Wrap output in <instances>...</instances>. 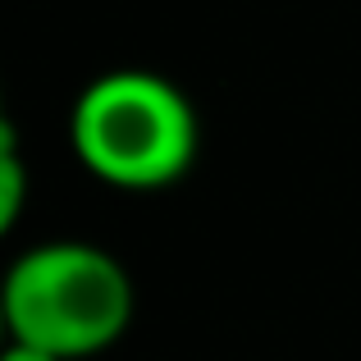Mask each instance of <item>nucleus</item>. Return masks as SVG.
<instances>
[{
    "label": "nucleus",
    "instance_id": "nucleus-3",
    "mask_svg": "<svg viewBox=\"0 0 361 361\" xmlns=\"http://www.w3.org/2000/svg\"><path fill=\"white\" fill-rule=\"evenodd\" d=\"M23 197H27V169L18 156V137L14 123H0V229H14L23 215Z\"/></svg>",
    "mask_w": 361,
    "mask_h": 361
},
{
    "label": "nucleus",
    "instance_id": "nucleus-4",
    "mask_svg": "<svg viewBox=\"0 0 361 361\" xmlns=\"http://www.w3.org/2000/svg\"><path fill=\"white\" fill-rule=\"evenodd\" d=\"M0 361H64V357L46 353V348H37V343H18V338H9L5 353H0Z\"/></svg>",
    "mask_w": 361,
    "mask_h": 361
},
{
    "label": "nucleus",
    "instance_id": "nucleus-1",
    "mask_svg": "<svg viewBox=\"0 0 361 361\" xmlns=\"http://www.w3.org/2000/svg\"><path fill=\"white\" fill-rule=\"evenodd\" d=\"M73 156L101 183L123 192H156L192 169V101L151 69H110L78 92L69 110Z\"/></svg>",
    "mask_w": 361,
    "mask_h": 361
},
{
    "label": "nucleus",
    "instance_id": "nucleus-2",
    "mask_svg": "<svg viewBox=\"0 0 361 361\" xmlns=\"http://www.w3.org/2000/svg\"><path fill=\"white\" fill-rule=\"evenodd\" d=\"M0 311L9 338L82 361L115 348L128 329L133 283L106 247L60 238L27 247L5 270Z\"/></svg>",
    "mask_w": 361,
    "mask_h": 361
}]
</instances>
